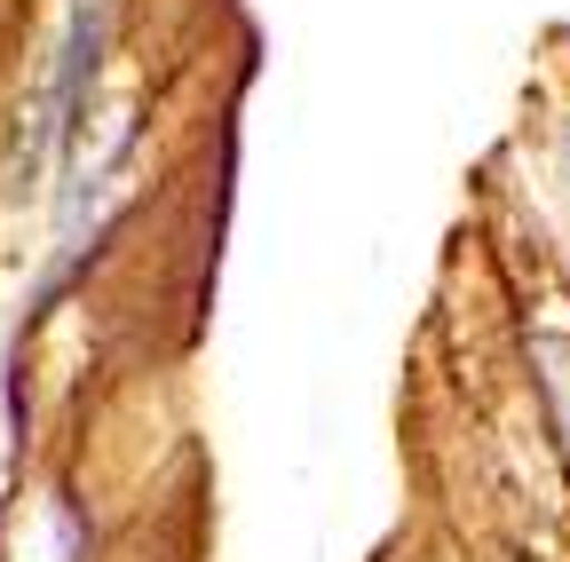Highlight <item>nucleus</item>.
<instances>
[{
	"mask_svg": "<svg viewBox=\"0 0 570 562\" xmlns=\"http://www.w3.org/2000/svg\"><path fill=\"white\" fill-rule=\"evenodd\" d=\"M562 151H570V144H562Z\"/></svg>",
	"mask_w": 570,
	"mask_h": 562,
	"instance_id": "7ed1b4c3",
	"label": "nucleus"
},
{
	"mask_svg": "<svg viewBox=\"0 0 570 562\" xmlns=\"http://www.w3.org/2000/svg\"><path fill=\"white\" fill-rule=\"evenodd\" d=\"M111 9L119 0H71V32L56 56V88H48V119H56V151L71 159L88 135V103H96V72H104V48H111Z\"/></svg>",
	"mask_w": 570,
	"mask_h": 562,
	"instance_id": "f257e3e1",
	"label": "nucleus"
},
{
	"mask_svg": "<svg viewBox=\"0 0 570 562\" xmlns=\"http://www.w3.org/2000/svg\"><path fill=\"white\" fill-rule=\"evenodd\" d=\"M531 373H539V388L554 404V436L570 444V341L562 333H531Z\"/></svg>",
	"mask_w": 570,
	"mask_h": 562,
	"instance_id": "f03ea898",
	"label": "nucleus"
}]
</instances>
